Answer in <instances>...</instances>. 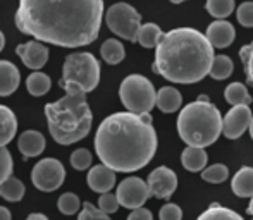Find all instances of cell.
<instances>
[{"label":"cell","instance_id":"6da1fadb","mask_svg":"<svg viewBox=\"0 0 253 220\" xmlns=\"http://www.w3.org/2000/svg\"><path fill=\"white\" fill-rule=\"evenodd\" d=\"M103 0H19L16 28L37 41L78 48L98 38Z\"/></svg>","mask_w":253,"mask_h":220},{"label":"cell","instance_id":"7a4b0ae2","mask_svg":"<svg viewBox=\"0 0 253 220\" xmlns=\"http://www.w3.org/2000/svg\"><path fill=\"white\" fill-rule=\"evenodd\" d=\"M159 147L155 127L133 112L105 117L95 134V151L114 172H136L152 162Z\"/></svg>","mask_w":253,"mask_h":220},{"label":"cell","instance_id":"3957f363","mask_svg":"<svg viewBox=\"0 0 253 220\" xmlns=\"http://www.w3.org/2000/svg\"><path fill=\"white\" fill-rule=\"evenodd\" d=\"M213 59V47L205 35L195 28H176L164 33L152 69L169 83L193 84L209 76Z\"/></svg>","mask_w":253,"mask_h":220},{"label":"cell","instance_id":"277c9868","mask_svg":"<svg viewBox=\"0 0 253 220\" xmlns=\"http://www.w3.org/2000/svg\"><path fill=\"white\" fill-rule=\"evenodd\" d=\"M66 91L60 100L45 105L48 131L55 143L74 145L90 134L93 113L86 102V91L74 83H59Z\"/></svg>","mask_w":253,"mask_h":220},{"label":"cell","instance_id":"5b68a950","mask_svg":"<svg viewBox=\"0 0 253 220\" xmlns=\"http://www.w3.org/2000/svg\"><path fill=\"white\" fill-rule=\"evenodd\" d=\"M177 133L188 147L207 148L222 134L224 119L213 104L191 102L177 115Z\"/></svg>","mask_w":253,"mask_h":220},{"label":"cell","instance_id":"8992f818","mask_svg":"<svg viewBox=\"0 0 253 220\" xmlns=\"http://www.w3.org/2000/svg\"><path fill=\"white\" fill-rule=\"evenodd\" d=\"M59 83H74L90 93L100 83V64L90 52H76L67 55Z\"/></svg>","mask_w":253,"mask_h":220},{"label":"cell","instance_id":"52a82bcc","mask_svg":"<svg viewBox=\"0 0 253 220\" xmlns=\"http://www.w3.org/2000/svg\"><path fill=\"white\" fill-rule=\"evenodd\" d=\"M119 98L127 112L147 113L157 105V93L152 81L141 74H129L119 88Z\"/></svg>","mask_w":253,"mask_h":220},{"label":"cell","instance_id":"ba28073f","mask_svg":"<svg viewBox=\"0 0 253 220\" xmlns=\"http://www.w3.org/2000/svg\"><path fill=\"white\" fill-rule=\"evenodd\" d=\"M107 28L119 38L127 41H136L138 30L141 28V14L126 2H117L107 9Z\"/></svg>","mask_w":253,"mask_h":220},{"label":"cell","instance_id":"9c48e42d","mask_svg":"<svg viewBox=\"0 0 253 220\" xmlns=\"http://www.w3.org/2000/svg\"><path fill=\"white\" fill-rule=\"evenodd\" d=\"M66 179V169L57 158H43L31 170V183L38 191L52 193L62 186Z\"/></svg>","mask_w":253,"mask_h":220},{"label":"cell","instance_id":"30bf717a","mask_svg":"<svg viewBox=\"0 0 253 220\" xmlns=\"http://www.w3.org/2000/svg\"><path fill=\"white\" fill-rule=\"evenodd\" d=\"M116 194L121 207L127 210H136L147 203V200L150 198V189H148V184L140 177H126L117 186Z\"/></svg>","mask_w":253,"mask_h":220},{"label":"cell","instance_id":"8fae6325","mask_svg":"<svg viewBox=\"0 0 253 220\" xmlns=\"http://www.w3.org/2000/svg\"><path fill=\"white\" fill-rule=\"evenodd\" d=\"M147 184L150 189V196L159 200H169L177 189V176L169 167H157L148 174Z\"/></svg>","mask_w":253,"mask_h":220},{"label":"cell","instance_id":"7c38bea8","mask_svg":"<svg viewBox=\"0 0 253 220\" xmlns=\"http://www.w3.org/2000/svg\"><path fill=\"white\" fill-rule=\"evenodd\" d=\"M252 110L248 105H236L226 113L222 124V134L227 140H238L241 138L247 129H250L252 124Z\"/></svg>","mask_w":253,"mask_h":220},{"label":"cell","instance_id":"4fadbf2b","mask_svg":"<svg viewBox=\"0 0 253 220\" xmlns=\"http://www.w3.org/2000/svg\"><path fill=\"white\" fill-rule=\"evenodd\" d=\"M16 54L19 55V59L23 60V64L28 69H33V73L35 71H40L48 60V48L42 41L37 40L17 45Z\"/></svg>","mask_w":253,"mask_h":220},{"label":"cell","instance_id":"5bb4252c","mask_svg":"<svg viewBox=\"0 0 253 220\" xmlns=\"http://www.w3.org/2000/svg\"><path fill=\"white\" fill-rule=\"evenodd\" d=\"M205 37L213 48H227L229 45H233L234 38H236V30L229 21L217 19L209 24Z\"/></svg>","mask_w":253,"mask_h":220},{"label":"cell","instance_id":"9a60e30c","mask_svg":"<svg viewBox=\"0 0 253 220\" xmlns=\"http://www.w3.org/2000/svg\"><path fill=\"white\" fill-rule=\"evenodd\" d=\"M86 183H88V187H90L93 193H98V194L110 193L112 187L116 186V172L103 164L93 165L88 170Z\"/></svg>","mask_w":253,"mask_h":220},{"label":"cell","instance_id":"2e32d148","mask_svg":"<svg viewBox=\"0 0 253 220\" xmlns=\"http://www.w3.org/2000/svg\"><path fill=\"white\" fill-rule=\"evenodd\" d=\"M45 147H47V141H45L43 134L35 129L24 131L19 136V140H17V148H19L24 158L38 157V155L43 153Z\"/></svg>","mask_w":253,"mask_h":220},{"label":"cell","instance_id":"e0dca14e","mask_svg":"<svg viewBox=\"0 0 253 220\" xmlns=\"http://www.w3.org/2000/svg\"><path fill=\"white\" fill-rule=\"evenodd\" d=\"M19 69L9 60H0V97H10L19 88Z\"/></svg>","mask_w":253,"mask_h":220},{"label":"cell","instance_id":"ac0fdd59","mask_svg":"<svg viewBox=\"0 0 253 220\" xmlns=\"http://www.w3.org/2000/svg\"><path fill=\"white\" fill-rule=\"evenodd\" d=\"M183 97L179 90L174 86H162L157 91V107L162 110L164 113H174L181 109Z\"/></svg>","mask_w":253,"mask_h":220},{"label":"cell","instance_id":"d6986e66","mask_svg":"<svg viewBox=\"0 0 253 220\" xmlns=\"http://www.w3.org/2000/svg\"><path fill=\"white\" fill-rule=\"evenodd\" d=\"M231 189L240 198H253V167H241L234 174Z\"/></svg>","mask_w":253,"mask_h":220},{"label":"cell","instance_id":"ffe728a7","mask_svg":"<svg viewBox=\"0 0 253 220\" xmlns=\"http://www.w3.org/2000/svg\"><path fill=\"white\" fill-rule=\"evenodd\" d=\"M17 119L16 113L5 105H0V147H7L16 138Z\"/></svg>","mask_w":253,"mask_h":220},{"label":"cell","instance_id":"44dd1931","mask_svg":"<svg viewBox=\"0 0 253 220\" xmlns=\"http://www.w3.org/2000/svg\"><path fill=\"white\" fill-rule=\"evenodd\" d=\"M207 160H209V157H207L205 148L198 147H186L183 150V155H181V164L190 172H202V170H205Z\"/></svg>","mask_w":253,"mask_h":220},{"label":"cell","instance_id":"7402d4cb","mask_svg":"<svg viewBox=\"0 0 253 220\" xmlns=\"http://www.w3.org/2000/svg\"><path fill=\"white\" fill-rule=\"evenodd\" d=\"M162 37H164V31L160 30L159 24L147 23V24H141V28L138 30L136 41L145 48H157V45L160 43Z\"/></svg>","mask_w":253,"mask_h":220},{"label":"cell","instance_id":"603a6c76","mask_svg":"<svg viewBox=\"0 0 253 220\" xmlns=\"http://www.w3.org/2000/svg\"><path fill=\"white\" fill-rule=\"evenodd\" d=\"M50 86H52L50 77H48L45 73H42V71L31 73L26 79L28 93H30L31 97H37V98L43 97V95H47L48 91H50Z\"/></svg>","mask_w":253,"mask_h":220},{"label":"cell","instance_id":"cb8c5ba5","mask_svg":"<svg viewBox=\"0 0 253 220\" xmlns=\"http://www.w3.org/2000/svg\"><path fill=\"white\" fill-rule=\"evenodd\" d=\"M100 55L110 66H116V64L123 62L124 57H126V50H124V45L121 43L116 38H109L102 43L100 47Z\"/></svg>","mask_w":253,"mask_h":220},{"label":"cell","instance_id":"d4e9b609","mask_svg":"<svg viewBox=\"0 0 253 220\" xmlns=\"http://www.w3.org/2000/svg\"><path fill=\"white\" fill-rule=\"evenodd\" d=\"M224 97H226V102L233 107L236 105H248L250 107L252 104V97L248 93V88L245 86L243 83H231L227 84L226 91H224Z\"/></svg>","mask_w":253,"mask_h":220},{"label":"cell","instance_id":"484cf974","mask_svg":"<svg viewBox=\"0 0 253 220\" xmlns=\"http://www.w3.org/2000/svg\"><path fill=\"white\" fill-rule=\"evenodd\" d=\"M24 193H26V187H24V184L21 183L19 179H16V177H10V179H7L5 183L0 186V196H2L3 200L10 201V203L21 201L24 198Z\"/></svg>","mask_w":253,"mask_h":220},{"label":"cell","instance_id":"4316f807","mask_svg":"<svg viewBox=\"0 0 253 220\" xmlns=\"http://www.w3.org/2000/svg\"><path fill=\"white\" fill-rule=\"evenodd\" d=\"M197 220H245L240 214L219 203H212Z\"/></svg>","mask_w":253,"mask_h":220},{"label":"cell","instance_id":"83f0119b","mask_svg":"<svg viewBox=\"0 0 253 220\" xmlns=\"http://www.w3.org/2000/svg\"><path fill=\"white\" fill-rule=\"evenodd\" d=\"M234 64L227 55H215L210 67V77L215 81H224L233 74Z\"/></svg>","mask_w":253,"mask_h":220},{"label":"cell","instance_id":"f1b7e54d","mask_svg":"<svg viewBox=\"0 0 253 220\" xmlns=\"http://www.w3.org/2000/svg\"><path fill=\"white\" fill-rule=\"evenodd\" d=\"M234 0H207L205 9L209 10L210 16H213L215 19H226L234 12Z\"/></svg>","mask_w":253,"mask_h":220},{"label":"cell","instance_id":"f546056e","mask_svg":"<svg viewBox=\"0 0 253 220\" xmlns=\"http://www.w3.org/2000/svg\"><path fill=\"white\" fill-rule=\"evenodd\" d=\"M57 208H59V212L64 215H74L80 212V208H83V205H81L78 194L64 193V194H60L59 201H57Z\"/></svg>","mask_w":253,"mask_h":220},{"label":"cell","instance_id":"4dcf8cb0","mask_svg":"<svg viewBox=\"0 0 253 220\" xmlns=\"http://www.w3.org/2000/svg\"><path fill=\"white\" fill-rule=\"evenodd\" d=\"M227 177H229V169L222 164H213V165L207 167L205 170H202V179L212 184L224 183Z\"/></svg>","mask_w":253,"mask_h":220},{"label":"cell","instance_id":"1f68e13d","mask_svg":"<svg viewBox=\"0 0 253 220\" xmlns=\"http://www.w3.org/2000/svg\"><path fill=\"white\" fill-rule=\"evenodd\" d=\"M12 170H14L12 155L7 150V147H0V186H2L7 179L12 177Z\"/></svg>","mask_w":253,"mask_h":220},{"label":"cell","instance_id":"d6a6232c","mask_svg":"<svg viewBox=\"0 0 253 220\" xmlns=\"http://www.w3.org/2000/svg\"><path fill=\"white\" fill-rule=\"evenodd\" d=\"M91 162H93V157L86 148H78L71 153V165L76 170H88L91 167Z\"/></svg>","mask_w":253,"mask_h":220},{"label":"cell","instance_id":"836d02e7","mask_svg":"<svg viewBox=\"0 0 253 220\" xmlns=\"http://www.w3.org/2000/svg\"><path fill=\"white\" fill-rule=\"evenodd\" d=\"M236 19L241 26L253 28V2L252 0H247V2H243V3L238 5Z\"/></svg>","mask_w":253,"mask_h":220},{"label":"cell","instance_id":"e575fe53","mask_svg":"<svg viewBox=\"0 0 253 220\" xmlns=\"http://www.w3.org/2000/svg\"><path fill=\"white\" fill-rule=\"evenodd\" d=\"M78 220H110V217L105 212H102L98 207H93L90 201H84Z\"/></svg>","mask_w":253,"mask_h":220},{"label":"cell","instance_id":"d590c367","mask_svg":"<svg viewBox=\"0 0 253 220\" xmlns=\"http://www.w3.org/2000/svg\"><path fill=\"white\" fill-rule=\"evenodd\" d=\"M240 57L243 60L245 74H247V81L253 86V41L248 45H245L240 50Z\"/></svg>","mask_w":253,"mask_h":220},{"label":"cell","instance_id":"8d00e7d4","mask_svg":"<svg viewBox=\"0 0 253 220\" xmlns=\"http://www.w3.org/2000/svg\"><path fill=\"white\" fill-rule=\"evenodd\" d=\"M119 207H121V203H119V200H117V194L105 193V194H100V198H98V208H100L102 212H105L107 215L116 214V212L119 210Z\"/></svg>","mask_w":253,"mask_h":220},{"label":"cell","instance_id":"74e56055","mask_svg":"<svg viewBox=\"0 0 253 220\" xmlns=\"http://www.w3.org/2000/svg\"><path fill=\"white\" fill-rule=\"evenodd\" d=\"M160 220H183V210L176 203H166L159 212Z\"/></svg>","mask_w":253,"mask_h":220},{"label":"cell","instance_id":"f35d334b","mask_svg":"<svg viewBox=\"0 0 253 220\" xmlns=\"http://www.w3.org/2000/svg\"><path fill=\"white\" fill-rule=\"evenodd\" d=\"M126 220H153V215L152 212L148 210V208H136V210H133L129 214V217Z\"/></svg>","mask_w":253,"mask_h":220},{"label":"cell","instance_id":"ab89813d","mask_svg":"<svg viewBox=\"0 0 253 220\" xmlns=\"http://www.w3.org/2000/svg\"><path fill=\"white\" fill-rule=\"evenodd\" d=\"M0 220H12L10 210L7 207H0Z\"/></svg>","mask_w":253,"mask_h":220},{"label":"cell","instance_id":"60d3db41","mask_svg":"<svg viewBox=\"0 0 253 220\" xmlns=\"http://www.w3.org/2000/svg\"><path fill=\"white\" fill-rule=\"evenodd\" d=\"M26 220H48V217L43 214H31V215H28Z\"/></svg>","mask_w":253,"mask_h":220},{"label":"cell","instance_id":"b9f144b4","mask_svg":"<svg viewBox=\"0 0 253 220\" xmlns=\"http://www.w3.org/2000/svg\"><path fill=\"white\" fill-rule=\"evenodd\" d=\"M247 214H248V215H252V217H253V198H250V205L247 207Z\"/></svg>","mask_w":253,"mask_h":220},{"label":"cell","instance_id":"7bdbcfd3","mask_svg":"<svg viewBox=\"0 0 253 220\" xmlns=\"http://www.w3.org/2000/svg\"><path fill=\"white\" fill-rule=\"evenodd\" d=\"M3 45H5V37H3V33L0 31V52L3 50Z\"/></svg>","mask_w":253,"mask_h":220},{"label":"cell","instance_id":"ee69618b","mask_svg":"<svg viewBox=\"0 0 253 220\" xmlns=\"http://www.w3.org/2000/svg\"><path fill=\"white\" fill-rule=\"evenodd\" d=\"M198 102H205V104H209V97H207V95H200V97H198Z\"/></svg>","mask_w":253,"mask_h":220},{"label":"cell","instance_id":"f6af8a7d","mask_svg":"<svg viewBox=\"0 0 253 220\" xmlns=\"http://www.w3.org/2000/svg\"><path fill=\"white\" fill-rule=\"evenodd\" d=\"M248 131H250V136H252V140H253V119H252V124H250V129H248Z\"/></svg>","mask_w":253,"mask_h":220},{"label":"cell","instance_id":"bcb514c9","mask_svg":"<svg viewBox=\"0 0 253 220\" xmlns=\"http://www.w3.org/2000/svg\"><path fill=\"white\" fill-rule=\"evenodd\" d=\"M172 3H181V2H186V0H170Z\"/></svg>","mask_w":253,"mask_h":220}]
</instances>
